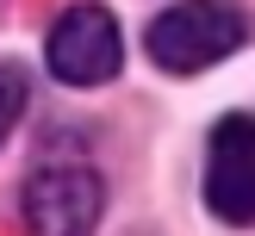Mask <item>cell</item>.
<instances>
[{
    "instance_id": "obj_2",
    "label": "cell",
    "mask_w": 255,
    "mask_h": 236,
    "mask_svg": "<svg viewBox=\"0 0 255 236\" xmlns=\"http://www.w3.org/2000/svg\"><path fill=\"white\" fill-rule=\"evenodd\" d=\"M106 211V180L87 161H37L25 180V224L31 236H87Z\"/></svg>"
},
{
    "instance_id": "obj_3",
    "label": "cell",
    "mask_w": 255,
    "mask_h": 236,
    "mask_svg": "<svg viewBox=\"0 0 255 236\" xmlns=\"http://www.w3.org/2000/svg\"><path fill=\"white\" fill-rule=\"evenodd\" d=\"M44 62H50V75L69 81V87H106L112 75H119V62H125L119 19H112L106 6H94V0L56 12L50 44H44Z\"/></svg>"
},
{
    "instance_id": "obj_5",
    "label": "cell",
    "mask_w": 255,
    "mask_h": 236,
    "mask_svg": "<svg viewBox=\"0 0 255 236\" xmlns=\"http://www.w3.org/2000/svg\"><path fill=\"white\" fill-rule=\"evenodd\" d=\"M25 99H31V87H25V69H0V143L12 137V124H19Z\"/></svg>"
},
{
    "instance_id": "obj_4",
    "label": "cell",
    "mask_w": 255,
    "mask_h": 236,
    "mask_svg": "<svg viewBox=\"0 0 255 236\" xmlns=\"http://www.w3.org/2000/svg\"><path fill=\"white\" fill-rule=\"evenodd\" d=\"M206 205L224 224H255V118L231 112L206 143Z\"/></svg>"
},
{
    "instance_id": "obj_1",
    "label": "cell",
    "mask_w": 255,
    "mask_h": 236,
    "mask_svg": "<svg viewBox=\"0 0 255 236\" xmlns=\"http://www.w3.org/2000/svg\"><path fill=\"white\" fill-rule=\"evenodd\" d=\"M249 25L231 0H174L156 25H149V62L168 75H199L212 62H224L231 50H243Z\"/></svg>"
}]
</instances>
